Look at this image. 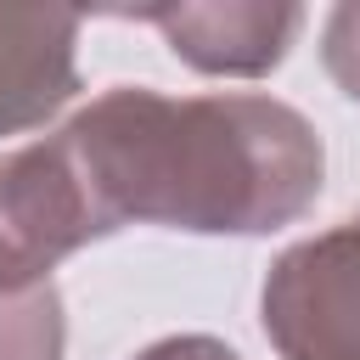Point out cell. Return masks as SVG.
I'll return each instance as SVG.
<instances>
[{
  "instance_id": "obj_1",
  "label": "cell",
  "mask_w": 360,
  "mask_h": 360,
  "mask_svg": "<svg viewBox=\"0 0 360 360\" xmlns=\"http://www.w3.org/2000/svg\"><path fill=\"white\" fill-rule=\"evenodd\" d=\"M56 135L107 236L129 219L191 236H270L315 208L326 174L315 124L248 90L163 96L112 84Z\"/></svg>"
},
{
  "instance_id": "obj_2",
  "label": "cell",
  "mask_w": 360,
  "mask_h": 360,
  "mask_svg": "<svg viewBox=\"0 0 360 360\" xmlns=\"http://www.w3.org/2000/svg\"><path fill=\"white\" fill-rule=\"evenodd\" d=\"M259 315L281 360H360V208L276 253Z\"/></svg>"
},
{
  "instance_id": "obj_3",
  "label": "cell",
  "mask_w": 360,
  "mask_h": 360,
  "mask_svg": "<svg viewBox=\"0 0 360 360\" xmlns=\"http://www.w3.org/2000/svg\"><path fill=\"white\" fill-rule=\"evenodd\" d=\"M96 236H107V225L62 135L0 152V292L51 281V270Z\"/></svg>"
},
{
  "instance_id": "obj_4",
  "label": "cell",
  "mask_w": 360,
  "mask_h": 360,
  "mask_svg": "<svg viewBox=\"0 0 360 360\" xmlns=\"http://www.w3.org/2000/svg\"><path fill=\"white\" fill-rule=\"evenodd\" d=\"M124 17L152 22L169 51L208 79H259L281 68L287 45L304 28V6L292 0H169Z\"/></svg>"
},
{
  "instance_id": "obj_5",
  "label": "cell",
  "mask_w": 360,
  "mask_h": 360,
  "mask_svg": "<svg viewBox=\"0 0 360 360\" xmlns=\"http://www.w3.org/2000/svg\"><path fill=\"white\" fill-rule=\"evenodd\" d=\"M79 28L68 6H0V135L39 129L79 96Z\"/></svg>"
},
{
  "instance_id": "obj_6",
  "label": "cell",
  "mask_w": 360,
  "mask_h": 360,
  "mask_svg": "<svg viewBox=\"0 0 360 360\" xmlns=\"http://www.w3.org/2000/svg\"><path fill=\"white\" fill-rule=\"evenodd\" d=\"M68 349V315L56 281L0 292V360H62Z\"/></svg>"
},
{
  "instance_id": "obj_7",
  "label": "cell",
  "mask_w": 360,
  "mask_h": 360,
  "mask_svg": "<svg viewBox=\"0 0 360 360\" xmlns=\"http://www.w3.org/2000/svg\"><path fill=\"white\" fill-rule=\"evenodd\" d=\"M321 62H326L332 84L349 101H360V0L332 6L326 28H321Z\"/></svg>"
},
{
  "instance_id": "obj_8",
  "label": "cell",
  "mask_w": 360,
  "mask_h": 360,
  "mask_svg": "<svg viewBox=\"0 0 360 360\" xmlns=\"http://www.w3.org/2000/svg\"><path fill=\"white\" fill-rule=\"evenodd\" d=\"M135 360H242V354L225 349V343L208 338V332H180V338H158V343H146Z\"/></svg>"
}]
</instances>
